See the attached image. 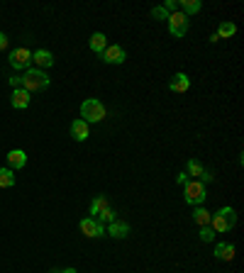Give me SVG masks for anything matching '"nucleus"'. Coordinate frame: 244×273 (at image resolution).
Listing matches in <instances>:
<instances>
[{"mask_svg":"<svg viewBox=\"0 0 244 273\" xmlns=\"http://www.w3.org/2000/svg\"><path fill=\"white\" fill-rule=\"evenodd\" d=\"M168 32L174 34V37H186L188 34V17L183 15V12H171L168 15Z\"/></svg>","mask_w":244,"mask_h":273,"instance_id":"obj_5","label":"nucleus"},{"mask_svg":"<svg viewBox=\"0 0 244 273\" xmlns=\"http://www.w3.org/2000/svg\"><path fill=\"white\" fill-rule=\"evenodd\" d=\"M237 225V212L232 208H220L215 215L210 217V227L215 230V234H225V232H230Z\"/></svg>","mask_w":244,"mask_h":273,"instance_id":"obj_2","label":"nucleus"},{"mask_svg":"<svg viewBox=\"0 0 244 273\" xmlns=\"http://www.w3.org/2000/svg\"><path fill=\"white\" fill-rule=\"evenodd\" d=\"M95 219H98L100 225H103V222H108V225H110V222H115V210H112V208H105Z\"/></svg>","mask_w":244,"mask_h":273,"instance_id":"obj_23","label":"nucleus"},{"mask_svg":"<svg viewBox=\"0 0 244 273\" xmlns=\"http://www.w3.org/2000/svg\"><path fill=\"white\" fill-rule=\"evenodd\" d=\"M108 234L110 237H115V239H125L127 234H130V225L127 222H110V227H108Z\"/></svg>","mask_w":244,"mask_h":273,"instance_id":"obj_17","label":"nucleus"},{"mask_svg":"<svg viewBox=\"0 0 244 273\" xmlns=\"http://www.w3.org/2000/svg\"><path fill=\"white\" fill-rule=\"evenodd\" d=\"M88 46L95 52V54H103L105 46H108V37H105L103 32H93L90 34V39H88Z\"/></svg>","mask_w":244,"mask_h":273,"instance_id":"obj_16","label":"nucleus"},{"mask_svg":"<svg viewBox=\"0 0 244 273\" xmlns=\"http://www.w3.org/2000/svg\"><path fill=\"white\" fill-rule=\"evenodd\" d=\"M103 61H105V64H122V61H125V59H127V54H125V49H122L120 44H108V46H105V52H103Z\"/></svg>","mask_w":244,"mask_h":273,"instance_id":"obj_8","label":"nucleus"},{"mask_svg":"<svg viewBox=\"0 0 244 273\" xmlns=\"http://www.w3.org/2000/svg\"><path fill=\"white\" fill-rule=\"evenodd\" d=\"M20 88L27 93H37V90H46L49 88V76L39 68H27L25 76H20Z\"/></svg>","mask_w":244,"mask_h":273,"instance_id":"obj_1","label":"nucleus"},{"mask_svg":"<svg viewBox=\"0 0 244 273\" xmlns=\"http://www.w3.org/2000/svg\"><path fill=\"white\" fill-rule=\"evenodd\" d=\"M32 61H34V66H39V68H49V66H54V54L46 52V49H37L32 54Z\"/></svg>","mask_w":244,"mask_h":273,"instance_id":"obj_13","label":"nucleus"},{"mask_svg":"<svg viewBox=\"0 0 244 273\" xmlns=\"http://www.w3.org/2000/svg\"><path fill=\"white\" fill-rule=\"evenodd\" d=\"M234 32H237V24H234V22H220L215 37H217V39H230V37H234Z\"/></svg>","mask_w":244,"mask_h":273,"instance_id":"obj_18","label":"nucleus"},{"mask_svg":"<svg viewBox=\"0 0 244 273\" xmlns=\"http://www.w3.org/2000/svg\"><path fill=\"white\" fill-rule=\"evenodd\" d=\"M200 239H203V241H212V239H215V230H212L210 225L200 227Z\"/></svg>","mask_w":244,"mask_h":273,"instance_id":"obj_24","label":"nucleus"},{"mask_svg":"<svg viewBox=\"0 0 244 273\" xmlns=\"http://www.w3.org/2000/svg\"><path fill=\"white\" fill-rule=\"evenodd\" d=\"M176 181H178V183H181V186H183V183L188 181V173H178V176H176Z\"/></svg>","mask_w":244,"mask_h":273,"instance_id":"obj_27","label":"nucleus"},{"mask_svg":"<svg viewBox=\"0 0 244 273\" xmlns=\"http://www.w3.org/2000/svg\"><path fill=\"white\" fill-rule=\"evenodd\" d=\"M3 49H8V34L0 32V52H3Z\"/></svg>","mask_w":244,"mask_h":273,"instance_id":"obj_26","label":"nucleus"},{"mask_svg":"<svg viewBox=\"0 0 244 273\" xmlns=\"http://www.w3.org/2000/svg\"><path fill=\"white\" fill-rule=\"evenodd\" d=\"M178 5L183 8L181 12H183L186 17H188V15H196V12H200V8H203V3H200V0H181Z\"/></svg>","mask_w":244,"mask_h":273,"instance_id":"obj_20","label":"nucleus"},{"mask_svg":"<svg viewBox=\"0 0 244 273\" xmlns=\"http://www.w3.org/2000/svg\"><path fill=\"white\" fill-rule=\"evenodd\" d=\"M8 61H10L12 68H30V66H32V52L20 46V49L10 52V59H8Z\"/></svg>","mask_w":244,"mask_h":273,"instance_id":"obj_6","label":"nucleus"},{"mask_svg":"<svg viewBox=\"0 0 244 273\" xmlns=\"http://www.w3.org/2000/svg\"><path fill=\"white\" fill-rule=\"evenodd\" d=\"M105 208H110L108 197H105V195H95V200L90 203V215H93V219L98 217V215H100V212H103Z\"/></svg>","mask_w":244,"mask_h":273,"instance_id":"obj_19","label":"nucleus"},{"mask_svg":"<svg viewBox=\"0 0 244 273\" xmlns=\"http://www.w3.org/2000/svg\"><path fill=\"white\" fill-rule=\"evenodd\" d=\"M152 17H156V20H168V12L159 5V8H154V10H152Z\"/></svg>","mask_w":244,"mask_h":273,"instance_id":"obj_25","label":"nucleus"},{"mask_svg":"<svg viewBox=\"0 0 244 273\" xmlns=\"http://www.w3.org/2000/svg\"><path fill=\"white\" fill-rule=\"evenodd\" d=\"M88 122H83V120H74V125H71V137L76 139V142H86L88 139Z\"/></svg>","mask_w":244,"mask_h":273,"instance_id":"obj_12","label":"nucleus"},{"mask_svg":"<svg viewBox=\"0 0 244 273\" xmlns=\"http://www.w3.org/2000/svg\"><path fill=\"white\" fill-rule=\"evenodd\" d=\"M25 164H27V154H25L22 149L8 152V168H10V171H17V168H22Z\"/></svg>","mask_w":244,"mask_h":273,"instance_id":"obj_11","label":"nucleus"},{"mask_svg":"<svg viewBox=\"0 0 244 273\" xmlns=\"http://www.w3.org/2000/svg\"><path fill=\"white\" fill-rule=\"evenodd\" d=\"M81 232L86 234V237H90V239H98V237H105V227L100 225L98 219H93V217H86V219H81Z\"/></svg>","mask_w":244,"mask_h":273,"instance_id":"obj_7","label":"nucleus"},{"mask_svg":"<svg viewBox=\"0 0 244 273\" xmlns=\"http://www.w3.org/2000/svg\"><path fill=\"white\" fill-rule=\"evenodd\" d=\"M30 95H32V93H27L25 88H12L10 105H12L15 110H25V108H30Z\"/></svg>","mask_w":244,"mask_h":273,"instance_id":"obj_10","label":"nucleus"},{"mask_svg":"<svg viewBox=\"0 0 244 273\" xmlns=\"http://www.w3.org/2000/svg\"><path fill=\"white\" fill-rule=\"evenodd\" d=\"M215 259H220V261H232L234 259V246L230 241H220L217 246H215Z\"/></svg>","mask_w":244,"mask_h":273,"instance_id":"obj_15","label":"nucleus"},{"mask_svg":"<svg viewBox=\"0 0 244 273\" xmlns=\"http://www.w3.org/2000/svg\"><path fill=\"white\" fill-rule=\"evenodd\" d=\"M210 212H208V210L205 208H196V212H193V219H196V222H198L200 227H205V225H210Z\"/></svg>","mask_w":244,"mask_h":273,"instance_id":"obj_22","label":"nucleus"},{"mask_svg":"<svg viewBox=\"0 0 244 273\" xmlns=\"http://www.w3.org/2000/svg\"><path fill=\"white\" fill-rule=\"evenodd\" d=\"M12 186H15V171L0 168V188H12Z\"/></svg>","mask_w":244,"mask_h":273,"instance_id":"obj_21","label":"nucleus"},{"mask_svg":"<svg viewBox=\"0 0 244 273\" xmlns=\"http://www.w3.org/2000/svg\"><path fill=\"white\" fill-rule=\"evenodd\" d=\"M59 273H78L76 268H64V271H59Z\"/></svg>","mask_w":244,"mask_h":273,"instance_id":"obj_28","label":"nucleus"},{"mask_svg":"<svg viewBox=\"0 0 244 273\" xmlns=\"http://www.w3.org/2000/svg\"><path fill=\"white\" fill-rule=\"evenodd\" d=\"M81 120L83 122H103L105 120V105L100 103L98 98H88V100H83V105H81Z\"/></svg>","mask_w":244,"mask_h":273,"instance_id":"obj_3","label":"nucleus"},{"mask_svg":"<svg viewBox=\"0 0 244 273\" xmlns=\"http://www.w3.org/2000/svg\"><path fill=\"white\" fill-rule=\"evenodd\" d=\"M186 173L198 176V178H200V183H203V186H205V183H210V181H212V173H210V171H205V168H203V164H200V161H196V159H190L188 164H186Z\"/></svg>","mask_w":244,"mask_h":273,"instance_id":"obj_9","label":"nucleus"},{"mask_svg":"<svg viewBox=\"0 0 244 273\" xmlns=\"http://www.w3.org/2000/svg\"><path fill=\"white\" fill-rule=\"evenodd\" d=\"M205 197H208V190H205V186H203L200 181H186V183H183V200H186L188 205L200 208V205L205 203Z\"/></svg>","mask_w":244,"mask_h":273,"instance_id":"obj_4","label":"nucleus"},{"mask_svg":"<svg viewBox=\"0 0 244 273\" xmlns=\"http://www.w3.org/2000/svg\"><path fill=\"white\" fill-rule=\"evenodd\" d=\"M168 88L174 90V93H186L190 88V78L186 73H176V76L168 81Z\"/></svg>","mask_w":244,"mask_h":273,"instance_id":"obj_14","label":"nucleus"}]
</instances>
